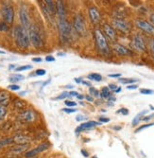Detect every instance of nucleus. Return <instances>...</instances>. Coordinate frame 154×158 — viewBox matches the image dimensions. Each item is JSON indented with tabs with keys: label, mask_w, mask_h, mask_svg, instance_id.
Here are the masks:
<instances>
[{
	"label": "nucleus",
	"mask_w": 154,
	"mask_h": 158,
	"mask_svg": "<svg viewBox=\"0 0 154 158\" xmlns=\"http://www.w3.org/2000/svg\"><path fill=\"white\" fill-rule=\"evenodd\" d=\"M56 8H57V12L58 15L60 17V20H65V15H66V11H65V7L63 1H58L56 4Z\"/></svg>",
	"instance_id": "nucleus-17"
},
{
	"label": "nucleus",
	"mask_w": 154,
	"mask_h": 158,
	"mask_svg": "<svg viewBox=\"0 0 154 158\" xmlns=\"http://www.w3.org/2000/svg\"><path fill=\"white\" fill-rule=\"evenodd\" d=\"M75 81H76V82H78V83H81L83 80H81V79H76Z\"/></svg>",
	"instance_id": "nucleus-59"
},
{
	"label": "nucleus",
	"mask_w": 154,
	"mask_h": 158,
	"mask_svg": "<svg viewBox=\"0 0 154 158\" xmlns=\"http://www.w3.org/2000/svg\"><path fill=\"white\" fill-rule=\"evenodd\" d=\"M118 81L123 84H134V82L138 81L135 79H129V78H119Z\"/></svg>",
	"instance_id": "nucleus-23"
},
{
	"label": "nucleus",
	"mask_w": 154,
	"mask_h": 158,
	"mask_svg": "<svg viewBox=\"0 0 154 158\" xmlns=\"http://www.w3.org/2000/svg\"><path fill=\"white\" fill-rule=\"evenodd\" d=\"M58 55H59V56H64V55H65V53H63V52H59V53H58Z\"/></svg>",
	"instance_id": "nucleus-60"
},
{
	"label": "nucleus",
	"mask_w": 154,
	"mask_h": 158,
	"mask_svg": "<svg viewBox=\"0 0 154 158\" xmlns=\"http://www.w3.org/2000/svg\"><path fill=\"white\" fill-rule=\"evenodd\" d=\"M13 142V139H10V138H7L5 140H2V141H0V147L1 146H7V145H10V143Z\"/></svg>",
	"instance_id": "nucleus-32"
},
{
	"label": "nucleus",
	"mask_w": 154,
	"mask_h": 158,
	"mask_svg": "<svg viewBox=\"0 0 154 158\" xmlns=\"http://www.w3.org/2000/svg\"><path fill=\"white\" fill-rule=\"evenodd\" d=\"M153 118H154V113L151 114H148V116H147V117H144V118H142V120H143V121H148V120H150V119Z\"/></svg>",
	"instance_id": "nucleus-43"
},
{
	"label": "nucleus",
	"mask_w": 154,
	"mask_h": 158,
	"mask_svg": "<svg viewBox=\"0 0 154 158\" xmlns=\"http://www.w3.org/2000/svg\"><path fill=\"white\" fill-rule=\"evenodd\" d=\"M77 98H78L79 99H80V100H81V99H83V98H84V97H83L82 95H79H79L77 96Z\"/></svg>",
	"instance_id": "nucleus-57"
},
{
	"label": "nucleus",
	"mask_w": 154,
	"mask_h": 158,
	"mask_svg": "<svg viewBox=\"0 0 154 158\" xmlns=\"http://www.w3.org/2000/svg\"><path fill=\"white\" fill-rule=\"evenodd\" d=\"M8 30H9V27H8L7 23H5V22L0 23V31H7Z\"/></svg>",
	"instance_id": "nucleus-33"
},
{
	"label": "nucleus",
	"mask_w": 154,
	"mask_h": 158,
	"mask_svg": "<svg viewBox=\"0 0 154 158\" xmlns=\"http://www.w3.org/2000/svg\"><path fill=\"white\" fill-rule=\"evenodd\" d=\"M108 77L109 78H120L121 77V74L120 73H116V74H109L108 75Z\"/></svg>",
	"instance_id": "nucleus-48"
},
{
	"label": "nucleus",
	"mask_w": 154,
	"mask_h": 158,
	"mask_svg": "<svg viewBox=\"0 0 154 158\" xmlns=\"http://www.w3.org/2000/svg\"><path fill=\"white\" fill-rule=\"evenodd\" d=\"M63 111L65 112V113H68V114H71V113L77 112V109H73V108H64V109H63Z\"/></svg>",
	"instance_id": "nucleus-42"
},
{
	"label": "nucleus",
	"mask_w": 154,
	"mask_h": 158,
	"mask_svg": "<svg viewBox=\"0 0 154 158\" xmlns=\"http://www.w3.org/2000/svg\"><path fill=\"white\" fill-rule=\"evenodd\" d=\"M89 93H90V96H92V97H99V91L95 87H90Z\"/></svg>",
	"instance_id": "nucleus-28"
},
{
	"label": "nucleus",
	"mask_w": 154,
	"mask_h": 158,
	"mask_svg": "<svg viewBox=\"0 0 154 158\" xmlns=\"http://www.w3.org/2000/svg\"><path fill=\"white\" fill-rule=\"evenodd\" d=\"M122 90V88L121 87H117L116 89V91H115V93H119L120 91Z\"/></svg>",
	"instance_id": "nucleus-58"
},
{
	"label": "nucleus",
	"mask_w": 154,
	"mask_h": 158,
	"mask_svg": "<svg viewBox=\"0 0 154 158\" xmlns=\"http://www.w3.org/2000/svg\"><path fill=\"white\" fill-rule=\"evenodd\" d=\"M82 84H84V85H86V86H89V87H91V82H89V81H82V82H81Z\"/></svg>",
	"instance_id": "nucleus-53"
},
{
	"label": "nucleus",
	"mask_w": 154,
	"mask_h": 158,
	"mask_svg": "<svg viewBox=\"0 0 154 158\" xmlns=\"http://www.w3.org/2000/svg\"><path fill=\"white\" fill-rule=\"evenodd\" d=\"M79 93L77 91H70L69 92V97H77Z\"/></svg>",
	"instance_id": "nucleus-49"
},
{
	"label": "nucleus",
	"mask_w": 154,
	"mask_h": 158,
	"mask_svg": "<svg viewBox=\"0 0 154 158\" xmlns=\"http://www.w3.org/2000/svg\"><path fill=\"white\" fill-rule=\"evenodd\" d=\"M149 107H150V109H151V110H154V107H153V106H152V105H150V106H149Z\"/></svg>",
	"instance_id": "nucleus-62"
},
{
	"label": "nucleus",
	"mask_w": 154,
	"mask_h": 158,
	"mask_svg": "<svg viewBox=\"0 0 154 158\" xmlns=\"http://www.w3.org/2000/svg\"><path fill=\"white\" fill-rule=\"evenodd\" d=\"M20 119L25 122H32L35 119V114L31 110H26L20 114Z\"/></svg>",
	"instance_id": "nucleus-16"
},
{
	"label": "nucleus",
	"mask_w": 154,
	"mask_h": 158,
	"mask_svg": "<svg viewBox=\"0 0 154 158\" xmlns=\"http://www.w3.org/2000/svg\"><path fill=\"white\" fill-rule=\"evenodd\" d=\"M94 34H95V40L97 49L100 51V53H102L105 56L109 55L111 50H110L108 41L106 40V37L103 34V32L100 30H97L96 28V30L94 31Z\"/></svg>",
	"instance_id": "nucleus-2"
},
{
	"label": "nucleus",
	"mask_w": 154,
	"mask_h": 158,
	"mask_svg": "<svg viewBox=\"0 0 154 158\" xmlns=\"http://www.w3.org/2000/svg\"><path fill=\"white\" fill-rule=\"evenodd\" d=\"M15 107L16 108H24L25 107V103L22 102V100H20V99H15Z\"/></svg>",
	"instance_id": "nucleus-34"
},
{
	"label": "nucleus",
	"mask_w": 154,
	"mask_h": 158,
	"mask_svg": "<svg viewBox=\"0 0 154 158\" xmlns=\"http://www.w3.org/2000/svg\"><path fill=\"white\" fill-rule=\"evenodd\" d=\"M13 142L17 143L19 145H26L30 142V138L27 136H25L23 135H18L13 138Z\"/></svg>",
	"instance_id": "nucleus-19"
},
{
	"label": "nucleus",
	"mask_w": 154,
	"mask_h": 158,
	"mask_svg": "<svg viewBox=\"0 0 154 158\" xmlns=\"http://www.w3.org/2000/svg\"><path fill=\"white\" fill-rule=\"evenodd\" d=\"M153 125H154V123L144 124V125H142V126H140L139 128H137V129H136V131H135V133H139V132H141V131L145 130V129H147V128H149V127H151V126H153Z\"/></svg>",
	"instance_id": "nucleus-29"
},
{
	"label": "nucleus",
	"mask_w": 154,
	"mask_h": 158,
	"mask_svg": "<svg viewBox=\"0 0 154 158\" xmlns=\"http://www.w3.org/2000/svg\"><path fill=\"white\" fill-rule=\"evenodd\" d=\"M46 61L47 62V63H50V62H55V58L53 56H50V55H48V56H47L46 57Z\"/></svg>",
	"instance_id": "nucleus-45"
},
{
	"label": "nucleus",
	"mask_w": 154,
	"mask_h": 158,
	"mask_svg": "<svg viewBox=\"0 0 154 158\" xmlns=\"http://www.w3.org/2000/svg\"><path fill=\"white\" fill-rule=\"evenodd\" d=\"M32 61L35 62V63H41L42 62V58H33Z\"/></svg>",
	"instance_id": "nucleus-54"
},
{
	"label": "nucleus",
	"mask_w": 154,
	"mask_h": 158,
	"mask_svg": "<svg viewBox=\"0 0 154 158\" xmlns=\"http://www.w3.org/2000/svg\"><path fill=\"white\" fill-rule=\"evenodd\" d=\"M140 93L143 95H152L154 94V91L151 89H147V88H141L140 89Z\"/></svg>",
	"instance_id": "nucleus-31"
},
{
	"label": "nucleus",
	"mask_w": 154,
	"mask_h": 158,
	"mask_svg": "<svg viewBox=\"0 0 154 158\" xmlns=\"http://www.w3.org/2000/svg\"><path fill=\"white\" fill-rule=\"evenodd\" d=\"M138 88V85L137 84H130L127 86V89L129 90H134V89H137Z\"/></svg>",
	"instance_id": "nucleus-44"
},
{
	"label": "nucleus",
	"mask_w": 154,
	"mask_h": 158,
	"mask_svg": "<svg viewBox=\"0 0 154 158\" xmlns=\"http://www.w3.org/2000/svg\"><path fill=\"white\" fill-rule=\"evenodd\" d=\"M147 113H148V110H144L142 112H140L139 114H137L135 118L132 119V126H136L140 122V120H142V118H144V114H146Z\"/></svg>",
	"instance_id": "nucleus-20"
},
{
	"label": "nucleus",
	"mask_w": 154,
	"mask_h": 158,
	"mask_svg": "<svg viewBox=\"0 0 154 158\" xmlns=\"http://www.w3.org/2000/svg\"><path fill=\"white\" fill-rule=\"evenodd\" d=\"M116 113L117 114H119V113H121L123 116H127V114H129V110L128 109H126V108H121V109H119L118 111H116Z\"/></svg>",
	"instance_id": "nucleus-37"
},
{
	"label": "nucleus",
	"mask_w": 154,
	"mask_h": 158,
	"mask_svg": "<svg viewBox=\"0 0 154 158\" xmlns=\"http://www.w3.org/2000/svg\"><path fill=\"white\" fill-rule=\"evenodd\" d=\"M44 2H45V5L47 6V8L48 9V10L51 12V14H54L56 12V10H57L54 2L51 1V0H46V1H44Z\"/></svg>",
	"instance_id": "nucleus-21"
},
{
	"label": "nucleus",
	"mask_w": 154,
	"mask_h": 158,
	"mask_svg": "<svg viewBox=\"0 0 154 158\" xmlns=\"http://www.w3.org/2000/svg\"><path fill=\"white\" fill-rule=\"evenodd\" d=\"M113 25L115 26L116 28L123 33H129L132 30V26L131 24L122 18H115L113 21Z\"/></svg>",
	"instance_id": "nucleus-7"
},
{
	"label": "nucleus",
	"mask_w": 154,
	"mask_h": 158,
	"mask_svg": "<svg viewBox=\"0 0 154 158\" xmlns=\"http://www.w3.org/2000/svg\"><path fill=\"white\" fill-rule=\"evenodd\" d=\"M135 25L142 31L146 32L148 35L154 36V26L151 23H149L146 20H143V19H137L135 21Z\"/></svg>",
	"instance_id": "nucleus-6"
},
{
	"label": "nucleus",
	"mask_w": 154,
	"mask_h": 158,
	"mask_svg": "<svg viewBox=\"0 0 154 158\" xmlns=\"http://www.w3.org/2000/svg\"><path fill=\"white\" fill-rule=\"evenodd\" d=\"M7 114V108L4 105L0 104V119H3Z\"/></svg>",
	"instance_id": "nucleus-27"
},
{
	"label": "nucleus",
	"mask_w": 154,
	"mask_h": 158,
	"mask_svg": "<svg viewBox=\"0 0 154 158\" xmlns=\"http://www.w3.org/2000/svg\"><path fill=\"white\" fill-rule=\"evenodd\" d=\"M32 68V65L30 64H27V65H22V66H19L15 69L16 72H20V71H25V70H29V69H31Z\"/></svg>",
	"instance_id": "nucleus-30"
},
{
	"label": "nucleus",
	"mask_w": 154,
	"mask_h": 158,
	"mask_svg": "<svg viewBox=\"0 0 154 158\" xmlns=\"http://www.w3.org/2000/svg\"><path fill=\"white\" fill-rule=\"evenodd\" d=\"M89 16H90L91 21L94 24L99 23V21H100V13H99V10H97V8L92 7V8L89 9Z\"/></svg>",
	"instance_id": "nucleus-15"
},
{
	"label": "nucleus",
	"mask_w": 154,
	"mask_h": 158,
	"mask_svg": "<svg viewBox=\"0 0 154 158\" xmlns=\"http://www.w3.org/2000/svg\"><path fill=\"white\" fill-rule=\"evenodd\" d=\"M103 31H104L106 36H107L110 40H111L113 42H115V41L116 40V31H115V28H114L113 27H111V25L105 24L104 27H103Z\"/></svg>",
	"instance_id": "nucleus-14"
},
{
	"label": "nucleus",
	"mask_w": 154,
	"mask_h": 158,
	"mask_svg": "<svg viewBox=\"0 0 154 158\" xmlns=\"http://www.w3.org/2000/svg\"><path fill=\"white\" fill-rule=\"evenodd\" d=\"M131 46L133 49L139 52H146L147 51V45L144 37L141 34H136L132 38Z\"/></svg>",
	"instance_id": "nucleus-5"
},
{
	"label": "nucleus",
	"mask_w": 154,
	"mask_h": 158,
	"mask_svg": "<svg viewBox=\"0 0 154 158\" xmlns=\"http://www.w3.org/2000/svg\"><path fill=\"white\" fill-rule=\"evenodd\" d=\"M25 79V77L23 75H19V74H15V75H12L10 77V82H17L20 81H23Z\"/></svg>",
	"instance_id": "nucleus-25"
},
{
	"label": "nucleus",
	"mask_w": 154,
	"mask_h": 158,
	"mask_svg": "<svg viewBox=\"0 0 154 158\" xmlns=\"http://www.w3.org/2000/svg\"><path fill=\"white\" fill-rule=\"evenodd\" d=\"M9 88L10 90L16 91V90H19L20 89V86L19 85H16V84H11V85H9Z\"/></svg>",
	"instance_id": "nucleus-40"
},
{
	"label": "nucleus",
	"mask_w": 154,
	"mask_h": 158,
	"mask_svg": "<svg viewBox=\"0 0 154 158\" xmlns=\"http://www.w3.org/2000/svg\"><path fill=\"white\" fill-rule=\"evenodd\" d=\"M88 79L91 81H101L102 76L99 73H92V74L88 75Z\"/></svg>",
	"instance_id": "nucleus-24"
},
{
	"label": "nucleus",
	"mask_w": 154,
	"mask_h": 158,
	"mask_svg": "<svg viewBox=\"0 0 154 158\" xmlns=\"http://www.w3.org/2000/svg\"><path fill=\"white\" fill-rule=\"evenodd\" d=\"M65 105L68 107H74L77 105V103L75 102H73V100H65Z\"/></svg>",
	"instance_id": "nucleus-38"
},
{
	"label": "nucleus",
	"mask_w": 154,
	"mask_h": 158,
	"mask_svg": "<svg viewBox=\"0 0 154 158\" xmlns=\"http://www.w3.org/2000/svg\"><path fill=\"white\" fill-rule=\"evenodd\" d=\"M10 96L7 91H1L0 92V104L7 106L10 103Z\"/></svg>",
	"instance_id": "nucleus-18"
},
{
	"label": "nucleus",
	"mask_w": 154,
	"mask_h": 158,
	"mask_svg": "<svg viewBox=\"0 0 154 158\" xmlns=\"http://www.w3.org/2000/svg\"><path fill=\"white\" fill-rule=\"evenodd\" d=\"M77 121H83V120H87V117L85 116H82V114H79V116H77L76 118Z\"/></svg>",
	"instance_id": "nucleus-41"
},
{
	"label": "nucleus",
	"mask_w": 154,
	"mask_h": 158,
	"mask_svg": "<svg viewBox=\"0 0 154 158\" xmlns=\"http://www.w3.org/2000/svg\"><path fill=\"white\" fill-rule=\"evenodd\" d=\"M111 91H116V89L117 88V86L116 85V84H114V83H111V84H109V87H108Z\"/></svg>",
	"instance_id": "nucleus-46"
},
{
	"label": "nucleus",
	"mask_w": 154,
	"mask_h": 158,
	"mask_svg": "<svg viewBox=\"0 0 154 158\" xmlns=\"http://www.w3.org/2000/svg\"><path fill=\"white\" fill-rule=\"evenodd\" d=\"M109 100H110V102H111V103H114V102H116V97H114L113 95H111V96L109 98Z\"/></svg>",
	"instance_id": "nucleus-52"
},
{
	"label": "nucleus",
	"mask_w": 154,
	"mask_h": 158,
	"mask_svg": "<svg viewBox=\"0 0 154 158\" xmlns=\"http://www.w3.org/2000/svg\"><path fill=\"white\" fill-rule=\"evenodd\" d=\"M67 97H69V92L64 91V92H63L60 96L57 97V99H64V98H67Z\"/></svg>",
	"instance_id": "nucleus-35"
},
{
	"label": "nucleus",
	"mask_w": 154,
	"mask_h": 158,
	"mask_svg": "<svg viewBox=\"0 0 154 158\" xmlns=\"http://www.w3.org/2000/svg\"><path fill=\"white\" fill-rule=\"evenodd\" d=\"M85 98L88 100V102H94V98H93V97H92V96H90V95H87V96L85 97Z\"/></svg>",
	"instance_id": "nucleus-51"
},
{
	"label": "nucleus",
	"mask_w": 154,
	"mask_h": 158,
	"mask_svg": "<svg viewBox=\"0 0 154 158\" xmlns=\"http://www.w3.org/2000/svg\"><path fill=\"white\" fill-rule=\"evenodd\" d=\"M74 28L76 31L80 35H85L86 33V26L81 15H77L74 19Z\"/></svg>",
	"instance_id": "nucleus-8"
},
{
	"label": "nucleus",
	"mask_w": 154,
	"mask_h": 158,
	"mask_svg": "<svg viewBox=\"0 0 154 158\" xmlns=\"http://www.w3.org/2000/svg\"><path fill=\"white\" fill-rule=\"evenodd\" d=\"M2 15H3V19L5 23L12 24L13 19H14V10H13V8L10 5L4 6L2 10Z\"/></svg>",
	"instance_id": "nucleus-9"
},
{
	"label": "nucleus",
	"mask_w": 154,
	"mask_h": 158,
	"mask_svg": "<svg viewBox=\"0 0 154 158\" xmlns=\"http://www.w3.org/2000/svg\"><path fill=\"white\" fill-rule=\"evenodd\" d=\"M109 121H110V118H103V117L99 118V122L100 123H107Z\"/></svg>",
	"instance_id": "nucleus-47"
},
{
	"label": "nucleus",
	"mask_w": 154,
	"mask_h": 158,
	"mask_svg": "<svg viewBox=\"0 0 154 158\" xmlns=\"http://www.w3.org/2000/svg\"><path fill=\"white\" fill-rule=\"evenodd\" d=\"M13 36H14L16 45L18 46V48L22 49H26L30 47V42L29 37V32L22 26L15 27L14 31H13Z\"/></svg>",
	"instance_id": "nucleus-1"
},
{
	"label": "nucleus",
	"mask_w": 154,
	"mask_h": 158,
	"mask_svg": "<svg viewBox=\"0 0 154 158\" xmlns=\"http://www.w3.org/2000/svg\"><path fill=\"white\" fill-rule=\"evenodd\" d=\"M19 16H20V20L22 23V27L27 31L30 27V15L27 10L24 8H22L19 11Z\"/></svg>",
	"instance_id": "nucleus-10"
},
{
	"label": "nucleus",
	"mask_w": 154,
	"mask_h": 158,
	"mask_svg": "<svg viewBox=\"0 0 154 158\" xmlns=\"http://www.w3.org/2000/svg\"><path fill=\"white\" fill-rule=\"evenodd\" d=\"M114 50L120 56H132L133 55V52L130 48H126L120 44H115L114 45Z\"/></svg>",
	"instance_id": "nucleus-11"
},
{
	"label": "nucleus",
	"mask_w": 154,
	"mask_h": 158,
	"mask_svg": "<svg viewBox=\"0 0 154 158\" xmlns=\"http://www.w3.org/2000/svg\"><path fill=\"white\" fill-rule=\"evenodd\" d=\"M49 147H50V145L48 144V143H44V144H41L37 148H35V149H33V150H31L30 152H26V157H29V158L30 157H33V156L37 155L38 153L47 150Z\"/></svg>",
	"instance_id": "nucleus-12"
},
{
	"label": "nucleus",
	"mask_w": 154,
	"mask_h": 158,
	"mask_svg": "<svg viewBox=\"0 0 154 158\" xmlns=\"http://www.w3.org/2000/svg\"><path fill=\"white\" fill-rule=\"evenodd\" d=\"M80 152H81L82 155L84 156V157H88V156H89V153H88V152H86L85 150H83V149H82V150H81Z\"/></svg>",
	"instance_id": "nucleus-50"
},
{
	"label": "nucleus",
	"mask_w": 154,
	"mask_h": 158,
	"mask_svg": "<svg viewBox=\"0 0 154 158\" xmlns=\"http://www.w3.org/2000/svg\"><path fill=\"white\" fill-rule=\"evenodd\" d=\"M149 49H150L151 53L154 56V38H152V39L149 40Z\"/></svg>",
	"instance_id": "nucleus-36"
},
{
	"label": "nucleus",
	"mask_w": 154,
	"mask_h": 158,
	"mask_svg": "<svg viewBox=\"0 0 154 158\" xmlns=\"http://www.w3.org/2000/svg\"><path fill=\"white\" fill-rule=\"evenodd\" d=\"M26 148H27V145H20V146H17L16 148H14L13 150H11V152L14 154H18V153H21L22 152H24Z\"/></svg>",
	"instance_id": "nucleus-26"
},
{
	"label": "nucleus",
	"mask_w": 154,
	"mask_h": 158,
	"mask_svg": "<svg viewBox=\"0 0 154 158\" xmlns=\"http://www.w3.org/2000/svg\"><path fill=\"white\" fill-rule=\"evenodd\" d=\"M93 158H97V157H96V156H94V157H93Z\"/></svg>",
	"instance_id": "nucleus-63"
},
{
	"label": "nucleus",
	"mask_w": 154,
	"mask_h": 158,
	"mask_svg": "<svg viewBox=\"0 0 154 158\" xmlns=\"http://www.w3.org/2000/svg\"><path fill=\"white\" fill-rule=\"evenodd\" d=\"M59 31H60V35L62 37V39L65 42L70 41L72 37V27L66 20H60L59 24Z\"/></svg>",
	"instance_id": "nucleus-4"
},
{
	"label": "nucleus",
	"mask_w": 154,
	"mask_h": 158,
	"mask_svg": "<svg viewBox=\"0 0 154 158\" xmlns=\"http://www.w3.org/2000/svg\"><path fill=\"white\" fill-rule=\"evenodd\" d=\"M27 32H29L30 42L33 45V47H35L36 48H40L44 46V42L43 39H42L40 30L37 27V26L30 25V28L27 30Z\"/></svg>",
	"instance_id": "nucleus-3"
},
{
	"label": "nucleus",
	"mask_w": 154,
	"mask_h": 158,
	"mask_svg": "<svg viewBox=\"0 0 154 158\" xmlns=\"http://www.w3.org/2000/svg\"><path fill=\"white\" fill-rule=\"evenodd\" d=\"M73 87H74V85H73V86H72V85H70V84H69V85H66V88H73Z\"/></svg>",
	"instance_id": "nucleus-61"
},
{
	"label": "nucleus",
	"mask_w": 154,
	"mask_h": 158,
	"mask_svg": "<svg viewBox=\"0 0 154 158\" xmlns=\"http://www.w3.org/2000/svg\"><path fill=\"white\" fill-rule=\"evenodd\" d=\"M97 125H101L100 122H96V121H94V120H91V121H87V122H84L80 124L77 129H76V134H79V132H82V131H85V130H89V129H92Z\"/></svg>",
	"instance_id": "nucleus-13"
},
{
	"label": "nucleus",
	"mask_w": 154,
	"mask_h": 158,
	"mask_svg": "<svg viewBox=\"0 0 154 158\" xmlns=\"http://www.w3.org/2000/svg\"><path fill=\"white\" fill-rule=\"evenodd\" d=\"M150 21H151L152 25L154 26V13H152L151 15H150Z\"/></svg>",
	"instance_id": "nucleus-55"
},
{
	"label": "nucleus",
	"mask_w": 154,
	"mask_h": 158,
	"mask_svg": "<svg viewBox=\"0 0 154 158\" xmlns=\"http://www.w3.org/2000/svg\"><path fill=\"white\" fill-rule=\"evenodd\" d=\"M99 96L102 98H109L111 96V90L108 88V87H102L101 89V92H99Z\"/></svg>",
	"instance_id": "nucleus-22"
},
{
	"label": "nucleus",
	"mask_w": 154,
	"mask_h": 158,
	"mask_svg": "<svg viewBox=\"0 0 154 158\" xmlns=\"http://www.w3.org/2000/svg\"><path fill=\"white\" fill-rule=\"evenodd\" d=\"M114 130H116V131L121 130V126H115V127H114Z\"/></svg>",
	"instance_id": "nucleus-56"
},
{
	"label": "nucleus",
	"mask_w": 154,
	"mask_h": 158,
	"mask_svg": "<svg viewBox=\"0 0 154 158\" xmlns=\"http://www.w3.org/2000/svg\"><path fill=\"white\" fill-rule=\"evenodd\" d=\"M46 70L45 69H38V70H36V75H38V76H44V75H46Z\"/></svg>",
	"instance_id": "nucleus-39"
}]
</instances>
